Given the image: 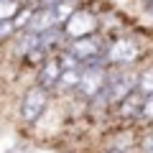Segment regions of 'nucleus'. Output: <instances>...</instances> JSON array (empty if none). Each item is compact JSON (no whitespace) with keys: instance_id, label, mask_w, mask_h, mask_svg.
I'll list each match as a JSON object with an SVG mask.
<instances>
[{"instance_id":"nucleus-4","label":"nucleus","mask_w":153,"mask_h":153,"mask_svg":"<svg viewBox=\"0 0 153 153\" xmlns=\"http://www.w3.org/2000/svg\"><path fill=\"white\" fill-rule=\"evenodd\" d=\"M69 51L79 64H92V61L100 59V51H102V44H100L94 36H82V38H71L69 41Z\"/></svg>"},{"instance_id":"nucleus-3","label":"nucleus","mask_w":153,"mask_h":153,"mask_svg":"<svg viewBox=\"0 0 153 153\" xmlns=\"http://www.w3.org/2000/svg\"><path fill=\"white\" fill-rule=\"evenodd\" d=\"M61 33H64V38H82V36H92L94 31H97V18L92 16L89 10H82V8H74V13H71L69 18H66L64 23H61Z\"/></svg>"},{"instance_id":"nucleus-10","label":"nucleus","mask_w":153,"mask_h":153,"mask_svg":"<svg viewBox=\"0 0 153 153\" xmlns=\"http://www.w3.org/2000/svg\"><path fill=\"white\" fill-rule=\"evenodd\" d=\"M54 16H56V23H64L66 18L71 16V13H74V3H71V0H59V3H54Z\"/></svg>"},{"instance_id":"nucleus-2","label":"nucleus","mask_w":153,"mask_h":153,"mask_svg":"<svg viewBox=\"0 0 153 153\" xmlns=\"http://www.w3.org/2000/svg\"><path fill=\"white\" fill-rule=\"evenodd\" d=\"M105 82H107V71L100 61H92V64H84L79 69V82H76V92L87 100H94L100 92L105 89Z\"/></svg>"},{"instance_id":"nucleus-1","label":"nucleus","mask_w":153,"mask_h":153,"mask_svg":"<svg viewBox=\"0 0 153 153\" xmlns=\"http://www.w3.org/2000/svg\"><path fill=\"white\" fill-rule=\"evenodd\" d=\"M46 107H49V89H44L41 84H31V87L23 92V97H21L18 115H21L23 123L33 125V123H38V117L44 115Z\"/></svg>"},{"instance_id":"nucleus-12","label":"nucleus","mask_w":153,"mask_h":153,"mask_svg":"<svg viewBox=\"0 0 153 153\" xmlns=\"http://www.w3.org/2000/svg\"><path fill=\"white\" fill-rule=\"evenodd\" d=\"M138 87H140L143 94H153V69L143 71V74L138 76Z\"/></svg>"},{"instance_id":"nucleus-6","label":"nucleus","mask_w":153,"mask_h":153,"mask_svg":"<svg viewBox=\"0 0 153 153\" xmlns=\"http://www.w3.org/2000/svg\"><path fill=\"white\" fill-rule=\"evenodd\" d=\"M59 74H61V64L56 56H46L41 61V69H38V76H36V84H41L44 89H54L56 82H59Z\"/></svg>"},{"instance_id":"nucleus-9","label":"nucleus","mask_w":153,"mask_h":153,"mask_svg":"<svg viewBox=\"0 0 153 153\" xmlns=\"http://www.w3.org/2000/svg\"><path fill=\"white\" fill-rule=\"evenodd\" d=\"M31 16H33V8L31 5H21L18 8V13L16 16H13V28H16V31H26L28 28V23H31Z\"/></svg>"},{"instance_id":"nucleus-13","label":"nucleus","mask_w":153,"mask_h":153,"mask_svg":"<svg viewBox=\"0 0 153 153\" xmlns=\"http://www.w3.org/2000/svg\"><path fill=\"white\" fill-rule=\"evenodd\" d=\"M138 115H140L143 120H153V94H148V97H146V102L140 105Z\"/></svg>"},{"instance_id":"nucleus-11","label":"nucleus","mask_w":153,"mask_h":153,"mask_svg":"<svg viewBox=\"0 0 153 153\" xmlns=\"http://www.w3.org/2000/svg\"><path fill=\"white\" fill-rule=\"evenodd\" d=\"M21 5H23L21 0H0V21H13Z\"/></svg>"},{"instance_id":"nucleus-5","label":"nucleus","mask_w":153,"mask_h":153,"mask_svg":"<svg viewBox=\"0 0 153 153\" xmlns=\"http://www.w3.org/2000/svg\"><path fill=\"white\" fill-rule=\"evenodd\" d=\"M138 54H140V49H138V44L133 38H117L107 49V61H112V64H130V61L138 59Z\"/></svg>"},{"instance_id":"nucleus-8","label":"nucleus","mask_w":153,"mask_h":153,"mask_svg":"<svg viewBox=\"0 0 153 153\" xmlns=\"http://www.w3.org/2000/svg\"><path fill=\"white\" fill-rule=\"evenodd\" d=\"M79 69H82V66H74V69H61L59 82H56L54 89H61V92H66V89H74L76 82H79Z\"/></svg>"},{"instance_id":"nucleus-7","label":"nucleus","mask_w":153,"mask_h":153,"mask_svg":"<svg viewBox=\"0 0 153 153\" xmlns=\"http://www.w3.org/2000/svg\"><path fill=\"white\" fill-rule=\"evenodd\" d=\"M54 26H59V23H56V16H54V8H49V5L33 8V16H31V23H28V31L44 33V31H49V28H54Z\"/></svg>"}]
</instances>
